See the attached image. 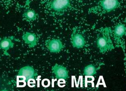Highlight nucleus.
I'll use <instances>...</instances> for the list:
<instances>
[{
	"label": "nucleus",
	"instance_id": "nucleus-1",
	"mask_svg": "<svg viewBox=\"0 0 126 91\" xmlns=\"http://www.w3.org/2000/svg\"><path fill=\"white\" fill-rule=\"evenodd\" d=\"M109 33L108 28H102L99 30L96 43L101 53H104L114 48Z\"/></svg>",
	"mask_w": 126,
	"mask_h": 91
},
{
	"label": "nucleus",
	"instance_id": "nucleus-2",
	"mask_svg": "<svg viewBox=\"0 0 126 91\" xmlns=\"http://www.w3.org/2000/svg\"><path fill=\"white\" fill-rule=\"evenodd\" d=\"M119 2L117 0H102L100 1L95 7L90 9V12L101 15L109 12L117 7Z\"/></svg>",
	"mask_w": 126,
	"mask_h": 91
},
{
	"label": "nucleus",
	"instance_id": "nucleus-3",
	"mask_svg": "<svg viewBox=\"0 0 126 91\" xmlns=\"http://www.w3.org/2000/svg\"><path fill=\"white\" fill-rule=\"evenodd\" d=\"M71 7L69 0H54L50 5L52 10L57 13L63 12Z\"/></svg>",
	"mask_w": 126,
	"mask_h": 91
},
{
	"label": "nucleus",
	"instance_id": "nucleus-4",
	"mask_svg": "<svg viewBox=\"0 0 126 91\" xmlns=\"http://www.w3.org/2000/svg\"><path fill=\"white\" fill-rule=\"evenodd\" d=\"M53 73L57 79H66L68 77V72L66 68L63 66L56 64L52 68Z\"/></svg>",
	"mask_w": 126,
	"mask_h": 91
},
{
	"label": "nucleus",
	"instance_id": "nucleus-5",
	"mask_svg": "<svg viewBox=\"0 0 126 91\" xmlns=\"http://www.w3.org/2000/svg\"><path fill=\"white\" fill-rule=\"evenodd\" d=\"M71 42L73 47L78 48H83L85 45L84 37L80 33H74L71 38Z\"/></svg>",
	"mask_w": 126,
	"mask_h": 91
},
{
	"label": "nucleus",
	"instance_id": "nucleus-6",
	"mask_svg": "<svg viewBox=\"0 0 126 91\" xmlns=\"http://www.w3.org/2000/svg\"><path fill=\"white\" fill-rule=\"evenodd\" d=\"M18 75L25 77L26 80L27 81L34 77L35 70L32 67L28 66H26L20 69L18 73Z\"/></svg>",
	"mask_w": 126,
	"mask_h": 91
},
{
	"label": "nucleus",
	"instance_id": "nucleus-7",
	"mask_svg": "<svg viewBox=\"0 0 126 91\" xmlns=\"http://www.w3.org/2000/svg\"><path fill=\"white\" fill-rule=\"evenodd\" d=\"M22 38L25 42L29 45V46L31 48H33L37 45V39L36 36L34 33L26 32L23 35Z\"/></svg>",
	"mask_w": 126,
	"mask_h": 91
},
{
	"label": "nucleus",
	"instance_id": "nucleus-8",
	"mask_svg": "<svg viewBox=\"0 0 126 91\" xmlns=\"http://www.w3.org/2000/svg\"><path fill=\"white\" fill-rule=\"evenodd\" d=\"M63 48V45L60 40L53 39L49 44V50L51 52L57 53L61 51Z\"/></svg>",
	"mask_w": 126,
	"mask_h": 91
},
{
	"label": "nucleus",
	"instance_id": "nucleus-9",
	"mask_svg": "<svg viewBox=\"0 0 126 91\" xmlns=\"http://www.w3.org/2000/svg\"><path fill=\"white\" fill-rule=\"evenodd\" d=\"M14 46V44L12 42L11 40L8 38H5L2 40L0 42V47L1 49L4 50V54L8 55V54L7 53V51L10 48H12Z\"/></svg>",
	"mask_w": 126,
	"mask_h": 91
},
{
	"label": "nucleus",
	"instance_id": "nucleus-10",
	"mask_svg": "<svg viewBox=\"0 0 126 91\" xmlns=\"http://www.w3.org/2000/svg\"><path fill=\"white\" fill-rule=\"evenodd\" d=\"M126 28L124 25L120 24L115 28L114 33L116 37L120 38L123 36L126 32Z\"/></svg>",
	"mask_w": 126,
	"mask_h": 91
},
{
	"label": "nucleus",
	"instance_id": "nucleus-11",
	"mask_svg": "<svg viewBox=\"0 0 126 91\" xmlns=\"http://www.w3.org/2000/svg\"><path fill=\"white\" fill-rule=\"evenodd\" d=\"M25 18L28 21H33L37 18L36 14L34 11L32 10H28L23 14Z\"/></svg>",
	"mask_w": 126,
	"mask_h": 91
},
{
	"label": "nucleus",
	"instance_id": "nucleus-12",
	"mask_svg": "<svg viewBox=\"0 0 126 91\" xmlns=\"http://www.w3.org/2000/svg\"><path fill=\"white\" fill-rule=\"evenodd\" d=\"M96 68L93 64H90L84 69V74L86 76H93L96 74Z\"/></svg>",
	"mask_w": 126,
	"mask_h": 91
}]
</instances>
